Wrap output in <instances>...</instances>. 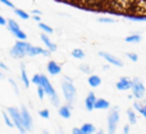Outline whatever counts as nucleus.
<instances>
[{
	"mask_svg": "<svg viewBox=\"0 0 146 134\" xmlns=\"http://www.w3.org/2000/svg\"><path fill=\"white\" fill-rule=\"evenodd\" d=\"M38 86H41V88L44 89V92H45V94H48V96L51 98V103H53L54 106H59L58 94H56L55 89L53 88L51 83L49 81V79L46 77L45 75H40V85Z\"/></svg>",
	"mask_w": 146,
	"mask_h": 134,
	"instance_id": "1",
	"label": "nucleus"
},
{
	"mask_svg": "<svg viewBox=\"0 0 146 134\" xmlns=\"http://www.w3.org/2000/svg\"><path fill=\"white\" fill-rule=\"evenodd\" d=\"M62 90H63L64 98H66L67 103H68L69 107H71V104L74 102V99H76L77 92H76L74 85H73L72 80L68 77V76H66V79H64L63 83H62Z\"/></svg>",
	"mask_w": 146,
	"mask_h": 134,
	"instance_id": "2",
	"label": "nucleus"
},
{
	"mask_svg": "<svg viewBox=\"0 0 146 134\" xmlns=\"http://www.w3.org/2000/svg\"><path fill=\"white\" fill-rule=\"evenodd\" d=\"M119 124V108L114 107L110 110L108 115V120H106V125H108V134H115L117 127Z\"/></svg>",
	"mask_w": 146,
	"mask_h": 134,
	"instance_id": "3",
	"label": "nucleus"
},
{
	"mask_svg": "<svg viewBox=\"0 0 146 134\" xmlns=\"http://www.w3.org/2000/svg\"><path fill=\"white\" fill-rule=\"evenodd\" d=\"M31 46L32 45L26 43V41L18 40L17 43L14 44V46L12 48V51H10V54H12L14 58H22V57H25V56H28V52H30Z\"/></svg>",
	"mask_w": 146,
	"mask_h": 134,
	"instance_id": "4",
	"label": "nucleus"
},
{
	"mask_svg": "<svg viewBox=\"0 0 146 134\" xmlns=\"http://www.w3.org/2000/svg\"><path fill=\"white\" fill-rule=\"evenodd\" d=\"M8 112L10 115V119H12L13 124L18 128V130L21 132V134H26V129L23 127V121H22V116H21V112L18 111L14 107H9L8 108Z\"/></svg>",
	"mask_w": 146,
	"mask_h": 134,
	"instance_id": "5",
	"label": "nucleus"
},
{
	"mask_svg": "<svg viewBox=\"0 0 146 134\" xmlns=\"http://www.w3.org/2000/svg\"><path fill=\"white\" fill-rule=\"evenodd\" d=\"M131 90H132V97H135V98H137V99H141V98H144L146 89H145L144 84H142V81L140 80V79L135 77L133 80H132Z\"/></svg>",
	"mask_w": 146,
	"mask_h": 134,
	"instance_id": "6",
	"label": "nucleus"
},
{
	"mask_svg": "<svg viewBox=\"0 0 146 134\" xmlns=\"http://www.w3.org/2000/svg\"><path fill=\"white\" fill-rule=\"evenodd\" d=\"M7 23H8V30H9L10 32H12L13 35L15 36V38L19 39V41H25L26 39H27V35H26V34L23 32L22 30H21L19 26H18V23L15 22V21L9 20Z\"/></svg>",
	"mask_w": 146,
	"mask_h": 134,
	"instance_id": "7",
	"label": "nucleus"
},
{
	"mask_svg": "<svg viewBox=\"0 0 146 134\" xmlns=\"http://www.w3.org/2000/svg\"><path fill=\"white\" fill-rule=\"evenodd\" d=\"M21 116H22V121H23V127L26 130H32V117H31L30 112L27 111L25 106L21 108Z\"/></svg>",
	"mask_w": 146,
	"mask_h": 134,
	"instance_id": "8",
	"label": "nucleus"
},
{
	"mask_svg": "<svg viewBox=\"0 0 146 134\" xmlns=\"http://www.w3.org/2000/svg\"><path fill=\"white\" fill-rule=\"evenodd\" d=\"M99 56L103 57V58L105 59L108 63H110V65H114V66H117V67H122V66H123V62H122L119 58H117L115 56L110 54V53H106V52H99Z\"/></svg>",
	"mask_w": 146,
	"mask_h": 134,
	"instance_id": "9",
	"label": "nucleus"
},
{
	"mask_svg": "<svg viewBox=\"0 0 146 134\" xmlns=\"http://www.w3.org/2000/svg\"><path fill=\"white\" fill-rule=\"evenodd\" d=\"M132 86V80H129L128 77H121L117 81V89L118 90H128Z\"/></svg>",
	"mask_w": 146,
	"mask_h": 134,
	"instance_id": "10",
	"label": "nucleus"
},
{
	"mask_svg": "<svg viewBox=\"0 0 146 134\" xmlns=\"http://www.w3.org/2000/svg\"><path fill=\"white\" fill-rule=\"evenodd\" d=\"M95 102H96V96L94 92H90V93L87 94V97H86L85 99V106H86V110L87 111H92L94 110V106H95Z\"/></svg>",
	"mask_w": 146,
	"mask_h": 134,
	"instance_id": "11",
	"label": "nucleus"
},
{
	"mask_svg": "<svg viewBox=\"0 0 146 134\" xmlns=\"http://www.w3.org/2000/svg\"><path fill=\"white\" fill-rule=\"evenodd\" d=\"M48 72L50 73V75H53V76H55V75H59V73L62 72V67L59 66L58 63H56L55 61H50L48 63Z\"/></svg>",
	"mask_w": 146,
	"mask_h": 134,
	"instance_id": "12",
	"label": "nucleus"
},
{
	"mask_svg": "<svg viewBox=\"0 0 146 134\" xmlns=\"http://www.w3.org/2000/svg\"><path fill=\"white\" fill-rule=\"evenodd\" d=\"M40 38H41V40H42V43L45 44V46L48 48V51H49V52H55V51H56V45L50 40V39L48 38V36L45 35V34L40 35Z\"/></svg>",
	"mask_w": 146,
	"mask_h": 134,
	"instance_id": "13",
	"label": "nucleus"
},
{
	"mask_svg": "<svg viewBox=\"0 0 146 134\" xmlns=\"http://www.w3.org/2000/svg\"><path fill=\"white\" fill-rule=\"evenodd\" d=\"M109 107H110L109 101H106V99H104V98H98L96 102H95L94 108H96V110H108Z\"/></svg>",
	"mask_w": 146,
	"mask_h": 134,
	"instance_id": "14",
	"label": "nucleus"
},
{
	"mask_svg": "<svg viewBox=\"0 0 146 134\" xmlns=\"http://www.w3.org/2000/svg\"><path fill=\"white\" fill-rule=\"evenodd\" d=\"M133 108L135 110H137V111L140 112V114L142 115V116L146 119V101L144 102H139V101H136L133 103Z\"/></svg>",
	"mask_w": 146,
	"mask_h": 134,
	"instance_id": "15",
	"label": "nucleus"
},
{
	"mask_svg": "<svg viewBox=\"0 0 146 134\" xmlns=\"http://www.w3.org/2000/svg\"><path fill=\"white\" fill-rule=\"evenodd\" d=\"M80 130L82 134H94L96 132V128L94 127L92 124H90V123H85V124L80 128Z\"/></svg>",
	"mask_w": 146,
	"mask_h": 134,
	"instance_id": "16",
	"label": "nucleus"
},
{
	"mask_svg": "<svg viewBox=\"0 0 146 134\" xmlns=\"http://www.w3.org/2000/svg\"><path fill=\"white\" fill-rule=\"evenodd\" d=\"M88 85L92 86V88H98V86H100L101 84V77L98 75H91L90 77H88Z\"/></svg>",
	"mask_w": 146,
	"mask_h": 134,
	"instance_id": "17",
	"label": "nucleus"
},
{
	"mask_svg": "<svg viewBox=\"0 0 146 134\" xmlns=\"http://www.w3.org/2000/svg\"><path fill=\"white\" fill-rule=\"evenodd\" d=\"M59 115H60L63 119H69L71 117V115H72V112H71V107L69 106H62V107H59Z\"/></svg>",
	"mask_w": 146,
	"mask_h": 134,
	"instance_id": "18",
	"label": "nucleus"
},
{
	"mask_svg": "<svg viewBox=\"0 0 146 134\" xmlns=\"http://www.w3.org/2000/svg\"><path fill=\"white\" fill-rule=\"evenodd\" d=\"M124 17L135 22H146V15L144 14H126Z\"/></svg>",
	"mask_w": 146,
	"mask_h": 134,
	"instance_id": "19",
	"label": "nucleus"
},
{
	"mask_svg": "<svg viewBox=\"0 0 146 134\" xmlns=\"http://www.w3.org/2000/svg\"><path fill=\"white\" fill-rule=\"evenodd\" d=\"M124 41H127V43H132V44H137L141 41V36L139 35V34H132V35L127 36L126 39H124Z\"/></svg>",
	"mask_w": 146,
	"mask_h": 134,
	"instance_id": "20",
	"label": "nucleus"
},
{
	"mask_svg": "<svg viewBox=\"0 0 146 134\" xmlns=\"http://www.w3.org/2000/svg\"><path fill=\"white\" fill-rule=\"evenodd\" d=\"M127 117H128V121H129V124H131V125H133V124H136V123H137L136 112H135L132 108L127 110Z\"/></svg>",
	"mask_w": 146,
	"mask_h": 134,
	"instance_id": "21",
	"label": "nucleus"
},
{
	"mask_svg": "<svg viewBox=\"0 0 146 134\" xmlns=\"http://www.w3.org/2000/svg\"><path fill=\"white\" fill-rule=\"evenodd\" d=\"M72 57L73 58H77V59H83L85 58V52L80 48H76L72 51Z\"/></svg>",
	"mask_w": 146,
	"mask_h": 134,
	"instance_id": "22",
	"label": "nucleus"
},
{
	"mask_svg": "<svg viewBox=\"0 0 146 134\" xmlns=\"http://www.w3.org/2000/svg\"><path fill=\"white\" fill-rule=\"evenodd\" d=\"M21 77H22V81L25 84V86H28L30 85V80H28V76H27V72H26V68L25 66H21Z\"/></svg>",
	"mask_w": 146,
	"mask_h": 134,
	"instance_id": "23",
	"label": "nucleus"
},
{
	"mask_svg": "<svg viewBox=\"0 0 146 134\" xmlns=\"http://www.w3.org/2000/svg\"><path fill=\"white\" fill-rule=\"evenodd\" d=\"M38 27L41 28V30L44 31V32H46V34H53L54 32V30L50 27V26H48L46 23H42V22H40L38 23Z\"/></svg>",
	"mask_w": 146,
	"mask_h": 134,
	"instance_id": "24",
	"label": "nucleus"
},
{
	"mask_svg": "<svg viewBox=\"0 0 146 134\" xmlns=\"http://www.w3.org/2000/svg\"><path fill=\"white\" fill-rule=\"evenodd\" d=\"M14 12H15V14L19 15L22 20H28V18H30V14H28L27 12H25V10H22V9H14Z\"/></svg>",
	"mask_w": 146,
	"mask_h": 134,
	"instance_id": "25",
	"label": "nucleus"
},
{
	"mask_svg": "<svg viewBox=\"0 0 146 134\" xmlns=\"http://www.w3.org/2000/svg\"><path fill=\"white\" fill-rule=\"evenodd\" d=\"M98 21L100 23H114V22H115V20H114V18H111V17H99Z\"/></svg>",
	"mask_w": 146,
	"mask_h": 134,
	"instance_id": "26",
	"label": "nucleus"
},
{
	"mask_svg": "<svg viewBox=\"0 0 146 134\" xmlns=\"http://www.w3.org/2000/svg\"><path fill=\"white\" fill-rule=\"evenodd\" d=\"M3 117H4V121H5V124H7L9 128H13V127H14V124H13V121L9 119V116H8V115H7V112H3Z\"/></svg>",
	"mask_w": 146,
	"mask_h": 134,
	"instance_id": "27",
	"label": "nucleus"
},
{
	"mask_svg": "<svg viewBox=\"0 0 146 134\" xmlns=\"http://www.w3.org/2000/svg\"><path fill=\"white\" fill-rule=\"evenodd\" d=\"M38 115H40L42 119H49V116H50V112H49V110H41V111H38Z\"/></svg>",
	"mask_w": 146,
	"mask_h": 134,
	"instance_id": "28",
	"label": "nucleus"
},
{
	"mask_svg": "<svg viewBox=\"0 0 146 134\" xmlns=\"http://www.w3.org/2000/svg\"><path fill=\"white\" fill-rule=\"evenodd\" d=\"M127 57H128L132 62H137V61H139V56H137L136 53H132V52H128V53H127Z\"/></svg>",
	"mask_w": 146,
	"mask_h": 134,
	"instance_id": "29",
	"label": "nucleus"
},
{
	"mask_svg": "<svg viewBox=\"0 0 146 134\" xmlns=\"http://www.w3.org/2000/svg\"><path fill=\"white\" fill-rule=\"evenodd\" d=\"M37 94H38V98L40 99H44V96H45V92L41 86H37Z\"/></svg>",
	"mask_w": 146,
	"mask_h": 134,
	"instance_id": "30",
	"label": "nucleus"
},
{
	"mask_svg": "<svg viewBox=\"0 0 146 134\" xmlns=\"http://www.w3.org/2000/svg\"><path fill=\"white\" fill-rule=\"evenodd\" d=\"M32 83H33V84H36L37 86L40 85V75H38V73H36V75L32 77Z\"/></svg>",
	"mask_w": 146,
	"mask_h": 134,
	"instance_id": "31",
	"label": "nucleus"
},
{
	"mask_svg": "<svg viewBox=\"0 0 146 134\" xmlns=\"http://www.w3.org/2000/svg\"><path fill=\"white\" fill-rule=\"evenodd\" d=\"M80 68H81V71H83V72H90V71H91L90 68H88L87 65H81Z\"/></svg>",
	"mask_w": 146,
	"mask_h": 134,
	"instance_id": "32",
	"label": "nucleus"
},
{
	"mask_svg": "<svg viewBox=\"0 0 146 134\" xmlns=\"http://www.w3.org/2000/svg\"><path fill=\"white\" fill-rule=\"evenodd\" d=\"M1 3H3V4H5L7 7H9V8H14V5H13L12 1H8V0H1Z\"/></svg>",
	"mask_w": 146,
	"mask_h": 134,
	"instance_id": "33",
	"label": "nucleus"
},
{
	"mask_svg": "<svg viewBox=\"0 0 146 134\" xmlns=\"http://www.w3.org/2000/svg\"><path fill=\"white\" fill-rule=\"evenodd\" d=\"M123 134H129V125H124L123 127Z\"/></svg>",
	"mask_w": 146,
	"mask_h": 134,
	"instance_id": "34",
	"label": "nucleus"
},
{
	"mask_svg": "<svg viewBox=\"0 0 146 134\" xmlns=\"http://www.w3.org/2000/svg\"><path fill=\"white\" fill-rule=\"evenodd\" d=\"M72 134H82L80 130V128H73L72 129Z\"/></svg>",
	"mask_w": 146,
	"mask_h": 134,
	"instance_id": "35",
	"label": "nucleus"
},
{
	"mask_svg": "<svg viewBox=\"0 0 146 134\" xmlns=\"http://www.w3.org/2000/svg\"><path fill=\"white\" fill-rule=\"evenodd\" d=\"M4 25H7V21H5V18H3L0 15V26H4Z\"/></svg>",
	"mask_w": 146,
	"mask_h": 134,
	"instance_id": "36",
	"label": "nucleus"
},
{
	"mask_svg": "<svg viewBox=\"0 0 146 134\" xmlns=\"http://www.w3.org/2000/svg\"><path fill=\"white\" fill-rule=\"evenodd\" d=\"M33 20L37 21V22L40 23V20H41V18H40V15H33Z\"/></svg>",
	"mask_w": 146,
	"mask_h": 134,
	"instance_id": "37",
	"label": "nucleus"
},
{
	"mask_svg": "<svg viewBox=\"0 0 146 134\" xmlns=\"http://www.w3.org/2000/svg\"><path fill=\"white\" fill-rule=\"evenodd\" d=\"M32 13H33V14H38V15L41 14V12H40V10H37V9H33V10H32Z\"/></svg>",
	"mask_w": 146,
	"mask_h": 134,
	"instance_id": "38",
	"label": "nucleus"
},
{
	"mask_svg": "<svg viewBox=\"0 0 146 134\" xmlns=\"http://www.w3.org/2000/svg\"><path fill=\"white\" fill-rule=\"evenodd\" d=\"M0 67H1V68H4V70H8V67L5 66V65L3 63V62H0Z\"/></svg>",
	"mask_w": 146,
	"mask_h": 134,
	"instance_id": "39",
	"label": "nucleus"
},
{
	"mask_svg": "<svg viewBox=\"0 0 146 134\" xmlns=\"http://www.w3.org/2000/svg\"><path fill=\"white\" fill-rule=\"evenodd\" d=\"M96 134H105V133H104V132H103V130H99V132H98V133H96Z\"/></svg>",
	"mask_w": 146,
	"mask_h": 134,
	"instance_id": "40",
	"label": "nucleus"
},
{
	"mask_svg": "<svg viewBox=\"0 0 146 134\" xmlns=\"http://www.w3.org/2000/svg\"><path fill=\"white\" fill-rule=\"evenodd\" d=\"M44 134H48V133H46V132H44Z\"/></svg>",
	"mask_w": 146,
	"mask_h": 134,
	"instance_id": "41",
	"label": "nucleus"
},
{
	"mask_svg": "<svg viewBox=\"0 0 146 134\" xmlns=\"http://www.w3.org/2000/svg\"><path fill=\"white\" fill-rule=\"evenodd\" d=\"M0 77H1V73H0Z\"/></svg>",
	"mask_w": 146,
	"mask_h": 134,
	"instance_id": "42",
	"label": "nucleus"
}]
</instances>
